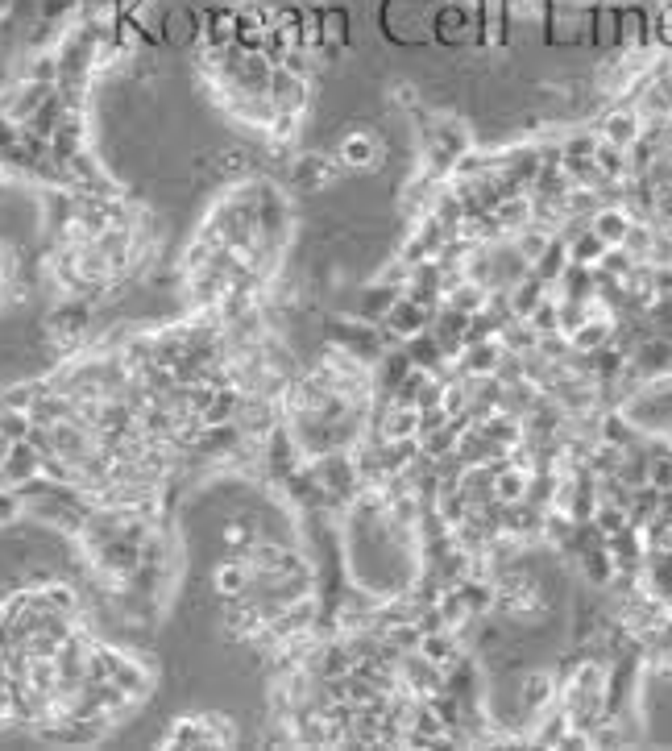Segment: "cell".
Listing matches in <instances>:
<instances>
[{"label": "cell", "instance_id": "1", "mask_svg": "<svg viewBox=\"0 0 672 751\" xmlns=\"http://www.w3.org/2000/svg\"><path fill=\"white\" fill-rule=\"evenodd\" d=\"M639 129H643V121L631 113V108H614V113L602 121V142L614 146V150H631L643 137Z\"/></svg>", "mask_w": 672, "mask_h": 751}, {"label": "cell", "instance_id": "2", "mask_svg": "<svg viewBox=\"0 0 672 751\" xmlns=\"http://www.w3.org/2000/svg\"><path fill=\"white\" fill-rule=\"evenodd\" d=\"M619 42L643 50L652 42V9L643 5H619Z\"/></svg>", "mask_w": 672, "mask_h": 751}, {"label": "cell", "instance_id": "3", "mask_svg": "<svg viewBox=\"0 0 672 751\" xmlns=\"http://www.w3.org/2000/svg\"><path fill=\"white\" fill-rule=\"evenodd\" d=\"M594 233L610 245V241H623L627 233H631V216L627 212H619V208H606V212H598V220H594Z\"/></svg>", "mask_w": 672, "mask_h": 751}, {"label": "cell", "instance_id": "4", "mask_svg": "<svg viewBox=\"0 0 672 751\" xmlns=\"http://www.w3.org/2000/svg\"><path fill=\"white\" fill-rule=\"evenodd\" d=\"M320 38L328 46H345L349 42V13L345 9H320Z\"/></svg>", "mask_w": 672, "mask_h": 751}, {"label": "cell", "instance_id": "5", "mask_svg": "<svg viewBox=\"0 0 672 751\" xmlns=\"http://www.w3.org/2000/svg\"><path fill=\"white\" fill-rule=\"evenodd\" d=\"M341 158H345L349 166H370V158H374L370 133H349V137H345V146H341Z\"/></svg>", "mask_w": 672, "mask_h": 751}]
</instances>
